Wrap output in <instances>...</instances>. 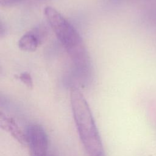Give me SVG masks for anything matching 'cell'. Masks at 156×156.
<instances>
[{
	"instance_id": "8",
	"label": "cell",
	"mask_w": 156,
	"mask_h": 156,
	"mask_svg": "<svg viewBox=\"0 0 156 156\" xmlns=\"http://www.w3.org/2000/svg\"><path fill=\"white\" fill-rule=\"evenodd\" d=\"M49 156H55V155H54V154H52V153H50Z\"/></svg>"
},
{
	"instance_id": "2",
	"label": "cell",
	"mask_w": 156,
	"mask_h": 156,
	"mask_svg": "<svg viewBox=\"0 0 156 156\" xmlns=\"http://www.w3.org/2000/svg\"><path fill=\"white\" fill-rule=\"evenodd\" d=\"M46 18L55 35L77 66L85 68L87 55L77 30L56 9L48 6L44 10Z\"/></svg>"
},
{
	"instance_id": "7",
	"label": "cell",
	"mask_w": 156,
	"mask_h": 156,
	"mask_svg": "<svg viewBox=\"0 0 156 156\" xmlns=\"http://www.w3.org/2000/svg\"><path fill=\"white\" fill-rule=\"evenodd\" d=\"M23 0H0V4L2 6L11 7L18 4Z\"/></svg>"
},
{
	"instance_id": "4",
	"label": "cell",
	"mask_w": 156,
	"mask_h": 156,
	"mask_svg": "<svg viewBox=\"0 0 156 156\" xmlns=\"http://www.w3.org/2000/svg\"><path fill=\"white\" fill-rule=\"evenodd\" d=\"M0 126L3 130L8 132L19 143L27 145L26 132H24L13 117L1 112Z\"/></svg>"
},
{
	"instance_id": "5",
	"label": "cell",
	"mask_w": 156,
	"mask_h": 156,
	"mask_svg": "<svg viewBox=\"0 0 156 156\" xmlns=\"http://www.w3.org/2000/svg\"><path fill=\"white\" fill-rule=\"evenodd\" d=\"M44 32L43 29L37 27L27 32L19 40V48L25 51H35L44 36Z\"/></svg>"
},
{
	"instance_id": "1",
	"label": "cell",
	"mask_w": 156,
	"mask_h": 156,
	"mask_svg": "<svg viewBox=\"0 0 156 156\" xmlns=\"http://www.w3.org/2000/svg\"><path fill=\"white\" fill-rule=\"evenodd\" d=\"M70 102L80 140L88 156H105L102 141L89 104L76 87L70 90Z\"/></svg>"
},
{
	"instance_id": "6",
	"label": "cell",
	"mask_w": 156,
	"mask_h": 156,
	"mask_svg": "<svg viewBox=\"0 0 156 156\" xmlns=\"http://www.w3.org/2000/svg\"><path fill=\"white\" fill-rule=\"evenodd\" d=\"M19 79L29 88H31L32 87V80L30 74L28 73L25 72L21 73L19 76Z\"/></svg>"
},
{
	"instance_id": "3",
	"label": "cell",
	"mask_w": 156,
	"mask_h": 156,
	"mask_svg": "<svg viewBox=\"0 0 156 156\" xmlns=\"http://www.w3.org/2000/svg\"><path fill=\"white\" fill-rule=\"evenodd\" d=\"M30 156H49V140L44 128L38 124L29 125L26 131Z\"/></svg>"
}]
</instances>
